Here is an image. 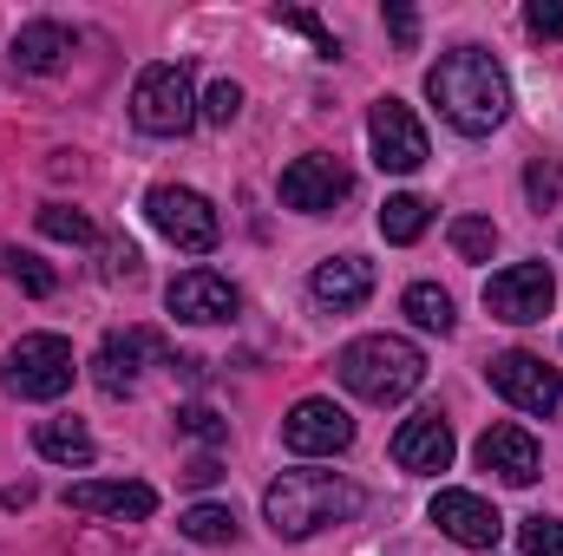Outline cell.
<instances>
[{"mask_svg": "<svg viewBox=\"0 0 563 556\" xmlns=\"http://www.w3.org/2000/svg\"><path fill=\"white\" fill-rule=\"evenodd\" d=\"M354 511H361V491L341 471H282L263 491V518L288 544H301V537H314L328 524H347Z\"/></svg>", "mask_w": 563, "mask_h": 556, "instance_id": "7a4b0ae2", "label": "cell"}, {"mask_svg": "<svg viewBox=\"0 0 563 556\" xmlns=\"http://www.w3.org/2000/svg\"><path fill=\"white\" fill-rule=\"evenodd\" d=\"M525 197H531L538 210H544V203H558V197H563V164H558V157H538V164L525 170Z\"/></svg>", "mask_w": 563, "mask_h": 556, "instance_id": "f1b7e54d", "label": "cell"}, {"mask_svg": "<svg viewBox=\"0 0 563 556\" xmlns=\"http://www.w3.org/2000/svg\"><path fill=\"white\" fill-rule=\"evenodd\" d=\"M0 276H13L33 301H46V294H53V269H46L40 256H26V249H0Z\"/></svg>", "mask_w": 563, "mask_h": 556, "instance_id": "484cf974", "label": "cell"}, {"mask_svg": "<svg viewBox=\"0 0 563 556\" xmlns=\"http://www.w3.org/2000/svg\"><path fill=\"white\" fill-rule=\"evenodd\" d=\"M367 144H374V164L394 170V177H407V170L426 164V125L413 119V105H400V99H374Z\"/></svg>", "mask_w": 563, "mask_h": 556, "instance_id": "30bf717a", "label": "cell"}, {"mask_svg": "<svg viewBox=\"0 0 563 556\" xmlns=\"http://www.w3.org/2000/svg\"><path fill=\"white\" fill-rule=\"evenodd\" d=\"M0 387L13 400H59L73 387V341L66 334H20L0 360Z\"/></svg>", "mask_w": 563, "mask_h": 556, "instance_id": "277c9868", "label": "cell"}, {"mask_svg": "<svg viewBox=\"0 0 563 556\" xmlns=\"http://www.w3.org/2000/svg\"><path fill=\"white\" fill-rule=\"evenodd\" d=\"M106 276H112V281L139 276V249H132V243H112V249H106Z\"/></svg>", "mask_w": 563, "mask_h": 556, "instance_id": "836d02e7", "label": "cell"}, {"mask_svg": "<svg viewBox=\"0 0 563 556\" xmlns=\"http://www.w3.org/2000/svg\"><path fill=\"white\" fill-rule=\"evenodd\" d=\"M33 498H40V491H33V485H7V491H0V504H7V511H26V504H33Z\"/></svg>", "mask_w": 563, "mask_h": 556, "instance_id": "d590c367", "label": "cell"}, {"mask_svg": "<svg viewBox=\"0 0 563 556\" xmlns=\"http://www.w3.org/2000/svg\"><path fill=\"white\" fill-rule=\"evenodd\" d=\"M407 314H413V327H426V334H452V327H459L452 294H445L439 281H413V288H407Z\"/></svg>", "mask_w": 563, "mask_h": 556, "instance_id": "603a6c76", "label": "cell"}, {"mask_svg": "<svg viewBox=\"0 0 563 556\" xmlns=\"http://www.w3.org/2000/svg\"><path fill=\"white\" fill-rule=\"evenodd\" d=\"M66 53H73V33H66L59 20H26V26L13 33V66H20V73H59Z\"/></svg>", "mask_w": 563, "mask_h": 556, "instance_id": "d6986e66", "label": "cell"}, {"mask_svg": "<svg viewBox=\"0 0 563 556\" xmlns=\"http://www.w3.org/2000/svg\"><path fill=\"white\" fill-rule=\"evenodd\" d=\"M551 301H558V276H551L544 263H511V269H498V276L485 281V308H492V321H511V327L544 321Z\"/></svg>", "mask_w": 563, "mask_h": 556, "instance_id": "52a82bcc", "label": "cell"}, {"mask_svg": "<svg viewBox=\"0 0 563 556\" xmlns=\"http://www.w3.org/2000/svg\"><path fill=\"white\" fill-rule=\"evenodd\" d=\"M40 236H53V243H79V249H92V243H99V223H92L86 210H66V203H46V210H40Z\"/></svg>", "mask_w": 563, "mask_h": 556, "instance_id": "cb8c5ba5", "label": "cell"}, {"mask_svg": "<svg viewBox=\"0 0 563 556\" xmlns=\"http://www.w3.org/2000/svg\"><path fill=\"white\" fill-rule=\"evenodd\" d=\"M452 249H459L465 263H492V249H498V223H492V216H459V223H452Z\"/></svg>", "mask_w": 563, "mask_h": 556, "instance_id": "d4e9b609", "label": "cell"}, {"mask_svg": "<svg viewBox=\"0 0 563 556\" xmlns=\"http://www.w3.org/2000/svg\"><path fill=\"white\" fill-rule=\"evenodd\" d=\"M367 294H374V263H367V256H334V263L314 269V301L334 308V314L361 308Z\"/></svg>", "mask_w": 563, "mask_h": 556, "instance_id": "ac0fdd59", "label": "cell"}, {"mask_svg": "<svg viewBox=\"0 0 563 556\" xmlns=\"http://www.w3.org/2000/svg\"><path fill=\"white\" fill-rule=\"evenodd\" d=\"M518 544H525V556H563V518H525Z\"/></svg>", "mask_w": 563, "mask_h": 556, "instance_id": "4316f807", "label": "cell"}, {"mask_svg": "<svg viewBox=\"0 0 563 556\" xmlns=\"http://www.w3.org/2000/svg\"><path fill=\"white\" fill-rule=\"evenodd\" d=\"M426 223H432V210H426V197H413V190H400V197L380 203V236L387 243H420Z\"/></svg>", "mask_w": 563, "mask_h": 556, "instance_id": "44dd1931", "label": "cell"}, {"mask_svg": "<svg viewBox=\"0 0 563 556\" xmlns=\"http://www.w3.org/2000/svg\"><path fill=\"white\" fill-rule=\"evenodd\" d=\"M394 465H400V471H420V478L445 471V465H452V425L439 413H413L394 432Z\"/></svg>", "mask_w": 563, "mask_h": 556, "instance_id": "e0dca14e", "label": "cell"}, {"mask_svg": "<svg viewBox=\"0 0 563 556\" xmlns=\"http://www.w3.org/2000/svg\"><path fill=\"white\" fill-rule=\"evenodd\" d=\"M132 125L151 138H184L197 125V92L184 66H144L132 86Z\"/></svg>", "mask_w": 563, "mask_h": 556, "instance_id": "5b68a950", "label": "cell"}, {"mask_svg": "<svg viewBox=\"0 0 563 556\" xmlns=\"http://www.w3.org/2000/svg\"><path fill=\"white\" fill-rule=\"evenodd\" d=\"M177 432H190V438H203V445H223V438H230V425L210 413V407H177Z\"/></svg>", "mask_w": 563, "mask_h": 556, "instance_id": "f546056e", "label": "cell"}, {"mask_svg": "<svg viewBox=\"0 0 563 556\" xmlns=\"http://www.w3.org/2000/svg\"><path fill=\"white\" fill-rule=\"evenodd\" d=\"M144 216H151L157 236H170V243L190 249V256H210V249L223 243V223H217L210 197H197V190H184V184H157V190L144 197Z\"/></svg>", "mask_w": 563, "mask_h": 556, "instance_id": "8992f818", "label": "cell"}, {"mask_svg": "<svg viewBox=\"0 0 563 556\" xmlns=\"http://www.w3.org/2000/svg\"><path fill=\"white\" fill-rule=\"evenodd\" d=\"M144 360H170V347H164V334H151V327H112L106 341H99V360H92V380L112 393V400H125L132 387H139Z\"/></svg>", "mask_w": 563, "mask_h": 556, "instance_id": "8fae6325", "label": "cell"}, {"mask_svg": "<svg viewBox=\"0 0 563 556\" xmlns=\"http://www.w3.org/2000/svg\"><path fill=\"white\" fill-rule=\"evenodd\" d=\"M334 367H341V387L354 400H367V407H400L426 380V354L400 334H361V341L341 347Z\"/></svg>", "mask_w": 563, "mask_h": 556, "instance_id": "3957f363", "label": "cell"}, {"mask_svg": "<svg viewBox=\"0 0 563 556\" xmlns=\"http://www.w3.org/2000/svg\"><path fill=\"white\" fill-rule=\"evenodd\" d=\"M478 465L498 471L505 485H538L544 452H538V438H531L525 425H485V432H478Z\"/></svg>", "mask_w": 563, "mask_h": 556, "instance_id": "9a60e30c", "label": "cell"}, {"mask_svg": "<svg viewBox=\"0 0 563 556\" xmlns=\"http://www.w3.org/2000/svg\"><path fill=\"white\" fill-rule=\"evenodd\" d=\"M485 380H492V393H505L518 413H558L563 407V374L544 367V354L511 347V354H498V360L485 367Z\"/></svg>", "mask_w": 563, "mask_h": 556, "instance_id": "ba28073f", "label": "cell"}, {"mask_svg": "<svg viewBox=\"0 0 563 556\" xmlns=\"http://www.w3.org/2000/svg\"><path fill=\"white\" fill-rule=\"evenodd\" d=\"M33 445H40V458H53V465H73V471H86L92 465V432L79 425V419H40L33 425Z\"/></svg>", "mask_w": 563, "mask_h": 556, "instance_id": "ffe728a7", "label": "cell"}, {"mask_svg": "<svg viewBox=\"0 0 563 556\" xmlns=\"http://www.w3.org/2000/svg\"><path fill=\"white\" fill-rule=\"evenodd\" d=\"M347 197H354V170L341 157H328V151H308V157H295L282 170V203L301 210V216H328Z\"/></svg>", "mask_w": 563, "mask_h": 556, "instance_id": "9c48e42d", "label": "cell"}, {"mask_svg": "<svg viewBox=\"0 0 563 556\" xmlns=\"http://www.w3.org/2000/svg\"><path fill=\"white\" fill-rule=\"evenodd\" d=\"M432 524H439L452 544H465V551H492V544L505 537V518H498L478 491H439V498H432Z\"/></svg>", "mask_w": 563, "mask_h": 556, "instance_id": "5bb4252c", "label": "cell"}, {"mask_svg": "<svg viewBox=\"0 0 563 556\" xmlns=\"http://www.w3.org/2000/svg\"><path fill=\"white\" fill-rule=\"evenodd\" d=\"M282 445L301 452V458H334L354 445V419L341 413L334 400H301L295 413L282 419Z\"/></svg>", "mask_w": 563, "mask_h": 556, "instance_id": "7c38bea8", "label": "cell"}, {"mask_svg": "<svg viewBox=\"0 0 563 556\" xmlns=\"http://www.w3.org/2000/svg\"><path fill=\"white\" fill-rule=\"evenodd\" d=\"M525 26H531L538 40H558L563 46V0H531V7H525Z\"/></svg>", "mask_w": 563, "mask_h": 556, "instance_id": "1f68e13d", "label": "cell"}, {"mask_svg": "<svg viewBox=\"0 0 563 556\" xmlns=\"http://www.w3.org/2000/svg\"><path fill=\"white\" fill-rule=\"evenodd\" d=\"M236 112H243V86L236 79H217L203 92V105H197V119H210V125H236Z\"/></svg>", "mask_w": 563, "mask_h": 556, "instance_id": "83f0119b", "label": "cell"}, {"mask_svg": "<svg viewBox=\"0 0 563 556\" xmlns=\"http://www.w3.org/2000/svg\"><path fill=\"white\" fill-rule=\"evenodd\" d=\"M387 26H394V46H400V53H413V46H420V13H413V7H400V0H394V7H387Z\"/></svg>", "mask_w": 563, "mask_h": 556, "instance_id": "d6a6232c", "label": "cell"}, {"mask_svg": "<svg viewBox=\"0 0 563 556\" xmlns=\"http://www.w3.org/2000/svg\"><path fill=\"white\" fill-rule=\"evenodd\" d=\"M217 478H223V465H217V458H190V465H184V485H197V491H203V485H217Z\"/></svg>", "mask_w": 563, "mask_h": 556, "instance_id": "e575fe53", "label": "cell"}, {"mask_svg": "<svg viewBox=\"0 0 563 556\" xmlns=\"http://www.w3.org/2000/svg\"><path fill=\"white\" fill-rule=\"evenodd\" d=\"M164 308H170L177 321L217 327V321H230V314L243 308V294L230 288V276H217V269H184V276L164 288Z\"/></svg>", "mask_w": 563, "mask_h": 556, "instance_id": "4fadbf2b", "label": "cell"}, {"mask_svg": "<svg viewBox=\"0 0 563 556\" xmlns=\"http://www.w3.org/2000/svg\"><path fill=\"white\" fill-rule=\"evenodd\" d=\"M66 511L79 518H132L144 524L157 511V491L139 485V478H119V485H66Z\"/></svg>", "mask_w": 563, "mask_h": 556, "instance_id": "2e32d148", "label": "cell"}, {"mask_svg": "<svg viewBox=\"0 0 563 556\" xmlns=\"http://www.w3.org/2000/svg\"><path fill=\"white\" fill-rule=\"evenodd\" d=\"M276 26H295V33H308L321 59H334V53H341V46H334V33H328V26H321L314 13H301V7H288V13H276Z\"/></svg>", "mask_w": 563, "mask_h": 556, "instance_id": "4dcf8cb0", "label": "cell"}, {"mask_svg": "<svg viewBox=\"0 0 563 556\" xmlns=\"http://www.w3.org/2000/svg\"><path fill=\"white\" fill-rule=\"evenodd\" d=\"M426 99H432L439 119H445L452 132H465V138L498 132L505 112H511V86H505V73H498V59H492L485 46H452V53H439V66L426 73Z\"/></svg>", "mask_w": 563, "mask_h": 556, "instance_id": "6da1fadb", "label": "cell"}, {"mask_svg": "<svg viewBox=\"0 0 563 556\" xmlns=\"http://www.w3.org/2000/svg\"><path fill=\"white\" fill-rule=\"evenodd\" d=\"M177 531L190 537V544H236V511L230 504H190L184 518H177Z\"/></svg>", "mask_w": 563, "mask_h": 556, "instance_id": "7402d4cb", "label": "cell"}]
</instances>
